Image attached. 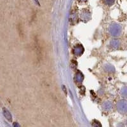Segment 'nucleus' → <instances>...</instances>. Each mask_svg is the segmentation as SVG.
Here are the masks:
<instances>
[{
  "label": "nucleus",
  "instance_id": "obj_1",
  "mask_svg": "<svg viewBox=\"0 0 127 127\" xmlns=\"http://www.w3.org/2000/svg\"><path fill=\"white\" fill-rule=\"evenodd\" d=\"M3 114H4V116L8 120H9V121H12V115H11V114L9 113V111H8V110H6V109H3Z\"/></svg>",
  "mask_w": 127,
  "mask_h": 127
}]
</instances>
